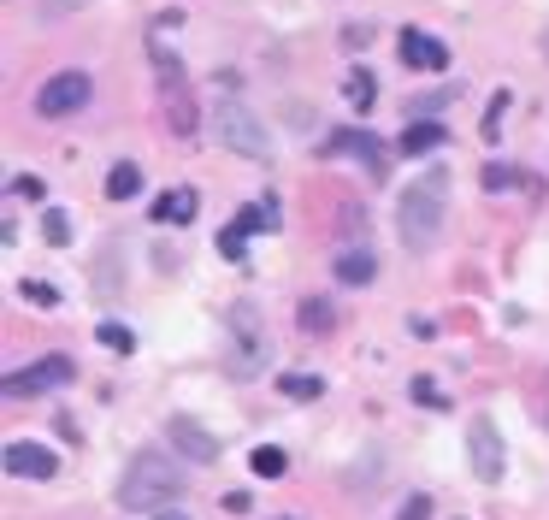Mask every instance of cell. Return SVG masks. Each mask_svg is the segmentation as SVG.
I'll return each mask as SVG.
<instances>
[{
    "label": "cell",
    "mask_w": 549,
    "mask_h": 520,
    "mask_svg": "<svg viewBox=\"0 0 549 520\" xmlns=\"http://www.w3.org/2000/svg\"><path fill=\"white\" fill-rule=\"evenodd\" d=\"M225 515H248V491H225Z\"/></svg>",
    "instance_id": "cell-29"
},
{
    "label": "cell",
    "mask_w": 549,
    "mask_h": 520,
    "mask_svg": "<svg viewBox=\"0 0 549 520\" xmlns=\"http://www.w3.org/2000/svg\"><path fill=\"white\" fill-rule=\"evenodd\" d=\"M396 520H431V497H426V491H414V497L396 509Z\"/></svg>",
    "instance_id": "cell-25"
},
{
    "label": "cell",
    "mask_w": 549,
    "mask_h": 520,
    "mask_svg": "<svg viewBox=\"0 0 549 520\" xmlns=\"http://www.w3.org/2000/svg\"><path fill=\"white\" fill-rule=\"evenodd\" d=\"M18 290H24V302H30V308H60V290H54V284H42V278H24Z\"/></svg>",
    "instance_id": "cell-21"
},
{
    "label": "cell",
    "mask_w": 549,
    "mask_h": 520,
    "mask_svg": "<svg viewBox=\"0 0 549 520\" xmlns=\"http://www.w3.org/2000/svg\"><path fill=\"white\" fill-rule=\"evenodd\" d=\"M443 207H449V172L431 166L420 184L402 190V207H396V225H402V243H408V249H431V243H437Z\"/></svg>",
    "instance_id": "cell-2"
},
{
    "label": "cell",
    "mask_w": 549,
    "mask_h": 520,
    "mask_svg": "<svg viewBox=\"0 0 549 520\" xmlns=\"http://www.w3.org/2000/svg\"><path fill=\"white\" fill-rule=\"evenodd\" d=\"M396 48H402V65H408V71H443V65H449V48H443L437 36H426V30H402Z\"/></svg>",
    "instance_id": "cell-11"
},
{
    "label": "cell",
    "mask_w": 549,
    "mask_h": 520,
    "mask_svg": "<svg viewBox=\"0 0 549 520\" xmlns=\"http://www.w3.org/2000/svg\"><path fill=\"white\" fill-rule=\"evenodd\" d=\"M71 379H77V367H71L65 355H42L36 367L6 373V379H0V390H6V396H42V390H60V385H71Z\"/></svg>",
    "instance_id": "cell-6"
},
{
    "label": "cell",
    "mask_w": 549,
    "mask_h": 520,
    "mask_svg": "<svg viewBox=\"0 0 549 520\" xmlns=\"http://www.w3.org/2000/svg\"><path fill=\"white\" fill-rule=\"evenodd\" d=\"M248 467H254L260 479H284V467H290V461H284V450H278V444H260V450L248 455Z\"/></svg>",
    "instance_id": "cell-19"
},
{
    "label": "cell",
    "mask_w": 549,
    "mask_h": 520,
    "mask_svg": "<svg viewBox=\"0 0 549 520\" xmlns=\"http://www.w3.org/2000/svg\"><path fill=\"white\" fill-rule=\"evenodd\" d=\"M42 237H48L54 249H60V243H71V219H65L60 207H48V213H42Z\"/></svg>",
    "instance_id": "cell-23"
},
{
    "label": "cell",
    "mask_w": 549,
    "mask_h": 520,
    "mask_svg": "<svg viewBox=\"0 0 549 520\" xmlns=\"http://www.w3.org/2000/svg\"><path fill=\"white\" fill-rule=\"evenodd\" d=\"M95 337H101V343H107L113 355H130V349H136V337H130V325H119V320H107V325H101V331H95Z\"/></svg>",
    "instance_id": "cell-22"
},
{
    "label": "cell",
    "mask_w": 549,
    "mask_h": 520,
    "mask_svg": "<svg viewBox=\"0 0 549 520\" xmlns=\"http://www.w3.org/2000/svg\"><path fill=\"white\" fill-rule=\"evenodd\" d=\"M107 195H113V201H130V195H142V166H136V160H119V166L107 172Z\"/></svg>",
    "instance_id": "cell-18"
},
{
    "label": "cell",
    "mask_w": 549,
    "mask_h": 520,
    "mask_svg": "<svg viewBox=\"0 0 549 520\" xmlns=\"http://www.w3.org/2000/svg\"><path fill=\"white\" fill-rule=\"evenodd\" d=\"M514 184H520L514 166H485V190H514Z\"/></svg>",
    "instance_id": "cell-26"
},
{
    "label": "cell",
    "mask_w": 549,
    "mask_h": 520,
    "mask_svg": "<svg viewBox=\"0 0 549 520\" xmlns=\"http://www.w3.org/2000/svg\"><path fill=\"white\" fill-rule=\"evenodd\" d=\"M195 213H201V195L195 190H166L154 201V219H160V225H189Z\"/></svg>",
    "instance_id": "cell-13"
},
{
    "label": "cell",
    "mask_w": 549,
    "mask_h": 520,
    "mask_svg": "<svg viewBox=\"0 0 549 520\" xmlns=\"http://www.w3.org/2000/svg\"><path fill=\"white\" fill-rule=\"evenodd\" d=\"M467 461H473V479H485V485H502V473H508V450H502V432H496L490 420H473Z\"/></svg>",
    "instance_id": "cell-7"
},
{
    "label": "cell",
    "mask_w": 549,
    "mask_h": 520,
    "mask_svg": "<svg viewBox=\"0 0 549 520\" xmlns=\"http://www.w3.org/2000/svg\"><path fill=\"white\" fill-rule=\"evenodd\" d=\"M0 467H6L12 479H54V473H60V455L48 450V444H30V438H12V444L0 450Z\"/></svg>",
    "instance_id": "cell-8"
},
{
    "label": "cell",
    "mask_w": 549,
    "mask_h": 520,
    "mask_svg": "<svg viewBox=\"0 0 549 520\" xmlns=\"http://www.w3.org/2000/svg\"><path fill=\"white\" fill-rule=\"evenodd\" d=\"M83 101H95L89 71H60V77H48V83L36 89V113H42V119H71Z\"/></svg>",
    "instance_id": "cell-5"
},
{
    "label": "cell",
    "mask_w": 549,
    "mask_h": 520,
    "mask_svg": "<svg viewBox=\"0 0 549 520\" xmlns=\"http://www.w3.org/2000/svg\"><path fill=\"white\" fill-rule=\"evenodd\" d=\"M213 130L231 154H248V160H266V125L248 113V101H219L213 107Z\"/></svg>",
    "instance_id": "cell-3"
},
{
    "label": "cell",
    "mask_w": 549,
    "mask_h": 520,
    "mask_svg": "<svg viewBox=\"0 0 549 520\" xmlns=\"http://www.w3.org/2000/svg\"><path fill=\"white\" fill-rule=\"evenodd\" d=\"M12 195H18V201H42V178H30V172H18V178H12Z\"/></svg>",
    "instance_id": "cell-27"
},
{
    "label": "cell",
    "mask_w": 549,
    "mask_h": 520,
    "mask_svg": "<svg viewBox=\"0 0 549 520\" xmlns=\"http://www.w3.org/2000/svg\"><path fill=\"white\" fill-rule=\"evenodd\" d=\"M544 48H549V36H544Z\"/></svg>",
    "instance_id": "cell-33"
},
{
    "label": "cell",
    "mask_w": 549,
    "mask_h": 520,
    "mask_svg": "<svg viewBox=\"0 0 549 520\" xmlns=\"http://www.w3.org/2000/svg\"><path fill=\"white\" fill-rule=\"evenodd\" d=\"M166 432H172V444H178V450L189 455L195 467H207V461H219V438H213V432H207L201 420H189V414H178V420H172Z\"/></svg>",
    "instance_id": "cell-10"
},
{
    "label": "cell",
    "mask_w": 549,
    "mask_h": 520,
    "mask_svg": "<svg viewBox=\"0 0 549 520\" xmlns=\"http://www.w3.org/2000/svg\"><path fill=\"white\" fill-rule=\"evenodd\" d=\"M278 225V201H254V207H243L225 231H219V255H231V260H243L248 249V231H272Z\"/></svg>",
    "instance_id": "cell-9"
},
{
    "label": "cell",
    "mask_w": 549,
    "mask_h": 520,
    "mask_svg": "<svg viewBox=\"0 0 549 520\" xmlns=\"http://www.w3.org/2000/svg\"><path fill=\"white\" fill-rule=\"evenodd\" d=\"M331 272H337L343 284H372V278H378V255H372L366 243H349V249L331 255Z\"/></svg>",
    "instance_id": "cell-12"
},
{
    "label": "cell",
    "mask_w": 549,
    "mask_h": 520,
    "mask_svg": "<svg viewBox=\"0 0 549 520\" xmlns=\"http://www.w3.org/2000/svg\"><path fill=\"white\" fill-rule=\"evenodd\" d=\"M319 154H325V160H361L366 172H378V178H384V172H390V160H396L402 148H384V142H378V136H366V130H331Z\"/></svg>",
    "instance_id": "cell-4"
},
{
    "label": "cell",
    "mask_w": 549,
    "mask_h": 520,
    "mask_svg": "<svg viewBox=\"0 0 549 520\" xmlns=\"http://www.w3.org/2000/svg\"><path fill=\"white\" fill-rule=\"evenodd\" d=\"M154 520H189V515H178V509H160V515H154Z\"/></svg>",
    "instance_id": "cell-30"
},
{
    "label": "cell",
    "mask_w": 549,
    "mask_h": 520,
    "mask_svg": "<svg viewBox=\"0 0 549 520\" xmlns=\"http://www.w3.org/2000/svg\"><path fill=\"white\" fill-rule=\"evenodd\" d=\"M508 101H514L508 89H496V95H490V113H485V142H496V136H502V113H508Z\"/></svg>",
    "instance_id": "cell-24"
},
{
    "label": "cell",
    "mask_w": 549,
    "mask_h": 520,
    "mask_svg": "<svg viewBox=\"0 0 549 520\" xmlns=\"http://www.w3.org/2000/svg\"><path fill=\"white\" fill-rule=\"evenodd\" d=\"M166 125L178 130V136H195V101L183 95L178 83H166Z\"/></svg>",
    "instance_id": "cell-17"
},
{
    "label": "cell",
    "mask_w": 549,
    "mask_h": 520,
    "mask_svg": "<svg viewBox=\"0 0 549 520\" xmlns=\"http://www.w3.org/2000/svg\"><path fill=\"white\" fill-rule=\"evenodd\" d=\"M343 101H349L355 113H372V107H378V77H372L366 65H355V71L343 77Z\"/></svg>",
    "instance_id": "cell-14"
},
{
    "label": "cell",
    "mask_w": 549,
    "mask_h": 520,
    "mask_svg": "<svg viewBox=\"0 0 549 520\" xmlns=\"http://www.w3.org/2000/svg\"><path fill=\"white\" fill-rule=\"evenodd\" d=\"M178 497H183V467L172 461V455H160V450L130 455V467H124V479H119V503L124 509L160 515V509H172Z\"/></svg>",
    "instance_id": "cell-1"
},
{
    "label": "cell",
    "mask_w": 549,
    "mask_h": 520,
    "mask_svg": "<svg viewBox=\"0 0 549 520\" xmlns=\"http://www.w3.org/2000/svg\"><path fill=\"white\" fill-rule=\"evenodd\" d=\"M278 520H296V515H278Z\"/></svg>",
    "instance_id": "cell-32"
},
{
    "label": "cell",
    "mask_w": 549,
    "mask_h": 520,
    "mask_svg": "<svg viewBox=\"0 0 549 520\" xmlns=\"http://www.w3.org/2000/svg\"><path fill=\"white\" fill-rule=\"evenodd\" d=\"M414 402H431V408H449V396L431 385V379H414Z\"/></svg>",
    "instance_id": "cell-28"
},
{
    "label": "cell",
    "mask_w": 549,
    "mask_h": 520,
    "mask_svg": "<svg viewBox=\"0 0 549 520\" xmlns=\"http://www.w3.org/2000/svg\"><path fill=\"white\" fill-rule=\"evenodd\" d=\"M71 6H77V0H54V6H48V12H71Z\"/></svg>",
    "instance_id": "cell-31"
},
{
    "label": "cell",
    "mask_w": 549,
    "mask_h": 520,
    "mask_svg": "<svg viewBox=\"0 0 549 520\" xmlns=\"http://www.w3.org/2000/svg\"><path fill=\"white\" fill-rule=\"evenodd\" d=\"M437 148H443V125H437V119H414L408 136H402V154L426 160V154H437Z\"/></svg>",
    "instance_id": "cell-15"
},
{
    "label": "cell",
    "mask_w": 549,
    "mask_h": 520,
    "mask_svg": "<svg viewBox=\"0 0 549 520\" xmlns=\"http://www.w3.org/2000/svg\"><path fill=\"white\" fill-rule=\"evenodd\" d=\"M278 390H284L290 402H313V396H319V379H313V373H284Z\"/></svg>",
    "instance_id": "cell-20"
},
{
    "label": "cell",
    "mask_w": 549,
    "mask_h": 520,
    "mask_svg": "<svg viewBox=\"0 0 549 520\" xmlns=\"http://www.w3.org/2000/svg\"><path fill=\"white\" fill-rule=\"evenodd\" d=\"M296 320H302V331H313V337H331V325H337V308H331L325 296H302Z\"/></svg>",
    "instance_id": "cell-16"
}]
</instances>
